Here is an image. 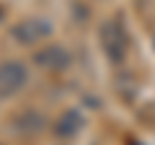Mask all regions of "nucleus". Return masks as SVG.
<instances>
[{"label":"nucleus","mask_w":155,"mask_h":145,"mask_svg":"<svg viewBox=\"0 0 155 145\" xmlns=\"http://www.w3.org/2000/svg\"><path fill=\"white\" fill-rule=\"evenodd\" d=\"M153 49H155V34H153Z\"/></svg>","instance_id":"obj_6"},{"label":"nucleus","mask_w":155,"mask_h":145,"mask_svg":"<svg viewBox=\"0 0 155 145\" xmlns=\"http://www.w3.org/2000/svg\"><path fill=\"white\" fill-rule=\"evenodd\" d=\"M80 130H83V117H80L78 112H72V109L65 112L54 122V132L60 135V137H72V135H78Z\"/></svg>","instance_id":"obj_5"},{"label":"nucleus","mask_w":155,"mask_h":145,"mask_svg":"<svg viewBox=\"0 0 155 145\" xmlns=\"http://www.w3.org/2000/svg\"><path fill=\"white\" fill-rule=\"evenodd\" d=\"M28 70L18 60H5L0 62V99H11L26 86Z\"/></svg>","instance_id":"obj_2"},{"label":"nucleus","mask_w":155,"mask_h":145,"mask_svg":"<svg viewBox=\"0 0 155 145\" xmlns=\"http://www.w3.org/2000/svg\"><path fill=\"white\" fill-rule=\"evenodd\" d=\"M132 145H142V143H132Z\"/></svg>","instance_id":"obj_7"},{"label":"nucleus","mask_w":155,"mask_h":145,"mask_svg":"<svg viewBox=\"0 0 155 145\" xmlns=\"http://www.w3.org/2000/svg\"><path fill=\"white\" fill-rule=\"evenodd\" d=\"M70 60H72L70 52H67L65 47H60V44H49V47H44V49H39L36 55H34V62H36L39 67L52 70V72L70 67Z\"/></svg>","instance_id":"obj_4"},{"label":"nucleus","mask_w":155,"mask_h":145,"mask_svg":"<svg viewBox=\"0 0 155 145\" xmlns=\"http://www.w3.org/2000/svg\"><path fill=\"white\" fill-rule=\"evenodd\" d=\"M98 39H101V49L106 52V57L114 65L127 60V55H129V34L124 29L122 18H109V21H104V26L98 31Z\"/></svg>","instance_id":"obj_1"},{"label":"nucleus","mask_w":155,"mask_h":145,"mask_svg":"<svg viewBox=\"0 0 155 145\" xmlns=\"http://www.w3.org/2000/svg\"><path fill=\"white\" fill-rule=\"evenodd\" d=\"M13 39L18 42V44H39V42H44L47 36L52 34V23L44 21V18H23L21 23H16V26L11 29Z\"/></svg>","instance_id":"obj_3"}]
</instances>
